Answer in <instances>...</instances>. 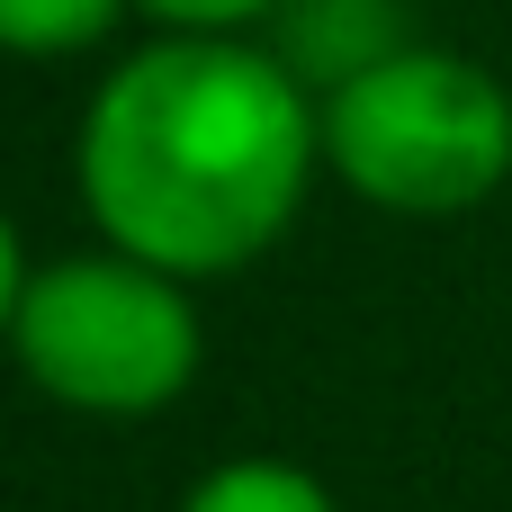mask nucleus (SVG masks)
<instances>
[{
    "instance_id": "4",
    "label": "nucleus",
    "mask_w": 512,
    "mask_h": 512,
    "mask_svg": "<svg viewBox=\"0 0 512 512\" xmlns=\"http://www.w3.org/2000/svg\"><path fill=\"white\" fill-rule=\"evenodd\" d=\"M261 36H270L279 63L324 99L333 81H351V72H369L378 54H396L414 27L396 18V0H288Z\"/></svg>"
},
{
    "instance_id": "2",
    "label": "nucleus",
    "mask_w": 512,
    "mask_h": 512,
    "mask_svg": "<svg viewBox=\"0 0 512 512\" xmlns=\"http://www.w3.org/2000/svg\"><path fill=\"white\" fill-rule=\"evenodd\" d=\"M324 180H342L378 216L450 225L512 180V90L459 45L405 36L369 72L315 99Z\"/></svg>"
},
{
    "instance_id": "1",
    "label": "nucleus",
    "mask_w": 512,
    "mask_h": 512,
    "mask_svg": "<svg viewBox=\"0 0 512 512\" xmlns=\"http://www.w3.org/2000/svg\"><path fill=\"white\" fill-rule=\"evenodd\" d=\"M324 180L315 90L270 36H180L126 45L72 126V189L99 243L207 288L288 243L306 189Z\"/></svg>"
},
{
    "instance_id": "7",
    "label": "nucleus",
    "mask_w": 512,
    "mask_h": 512,
    "mask_svg": "<svg viewBox=\"0 0 512 512\" xmlns=\"http://www.w3.org/2000/svg\"><path fill=\"white\" fill-rule=\"evenodd\" d=\"M288 0H135V18L180 27V36H261Z\"/></svg>"
},
{
    "instance_id": "3",
    "label": "nucleus",
    "mask_w": 512,
    "mask_h": 512,
    "mask_svg": "<svg viewBox=\"0 0 512 512\" xmlns=\"http://www.w3.org/2000/svg\"><path fill=\"white\" fill-rule=\"evenodd\" d=\"M9 369L90 423H153L171 414L198 369H207V324H198V288L90 243V252H54L27 270L18 315H9Z\"/></svg>"
},
{
    "instance_id": "6",
    "label": "nucleus",
    "mask_w": 512,
    "mask_h": 512,
    "mask_svg": "<svg viewBox=\"0 0 512 512\" xmlns=\"http://www.w3.org/2000/svg\"><path fill=\"white\" fill-rule=\"evenodd\" d=\"M135 0H0V54L9 63H81L108 54Z\"/></svg>"
},
{
    "instance_id": "5",
    "label": "nucleus",
    "mask_w": 512,
    "mask_h": 512,
    "mask_svg": "<svg viewBox=\"0 0 512 512\" xmlns=\"http://www.w3.org/2000/svg\"><path fill=\"white\" fill-rule=\"evenodd\" d=\"M171 512H342V495L297 459L243 450V459H216L207 477H189V495Z\"/></svg>"
},
{
    "instance_id": "8",
    "label": "nucleus",
    "mask_w": 512,
    "mask_h": 512,
    "mask_svg": "<svg viewBox=\"0 0 512 512\" xmlns=\"http://www.w3.org/2000/svg\"><path fill=\"white\" fill-rule=\"evenodd\" d=\"M27 243H18V225H9V207H0V342H9V315H18V288H27Z\"/></svg>"
}]
</instances>
